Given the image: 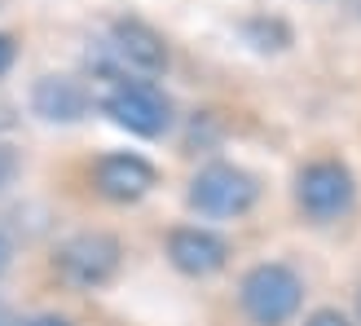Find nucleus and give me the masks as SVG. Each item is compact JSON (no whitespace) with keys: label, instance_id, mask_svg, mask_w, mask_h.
Here are the masks:
<instances>
[{"label":"nucleus","instance_id":"10","mask_svg":"<svg viewBox=\"0 0 361 326\" xmlns=\"http://www.w3.org/2000/svg\"><path fill=\"white\" fill-rule=\"evenodd\" d=\"M18 168H23V163H18V150L9 146V141H0V194L18 181Z\"/></svg>","mask_w":361,"mask_h":326},{"label":"nucleus","instance_id":"4","mask_svg":"<svg viewBox=\"0 0 361 326\" xmlns=\"http://www.w3.org/2000/svg\"><path fill=\"white\" fill-rule=\"evenodd\" d=\"M295 203L309 221L331 225V221L353 212L357 181L339 159H313V163H304L300 176H295Z\"/></svg>","mask_w":361,"mask_h":326},{"label":"nucleus","instance_id":"16","mask_svg":"<svg viewBox=\"0 0 361 326\" xmlns=\"http://www.w3.org/2000/svg\"><path fill=\"white\" fill-rule=\"evenodd\" d=\"M357 326H361V291H357Z\"/></svg>","mask_w":361,"mask_h":326},{"label":"nucleus","instance_id":"5","mask_svg":"<svg viewBox=\"0 0 361 326\" xmlns=\"http://www.w3.org/2000/svg\"><path fill=\"white\" fill-rule=\"evenodd\" d=\"M102 111L137 137H164L172 128V102L150 80H115L102 97Z\"/></svg>","mask_w":361,"mask_h":326},{"label":"nucleus","instance_id":"6","mask_svg":"<svg viewBox=\"0 0 361 326\" xmlns=\"http://www.w3.org/2000/svg\"><path fill=\"white\" fill-rule=\"evenodd\" d=\"M190 207L203 216H243L256 207L260 198V181L233 168V163H207L203 172L190 181Z\"/></svg>","mask_w":361,"mask_h":326},{"label":"nucleus","instance_id":"7","mask_svg":"<svg viewBox=\"0 0 361 326\" xmlns=\"http://www.w3.org/2000/svg\"><path fill=\"white\" fill-rule=\"evenodd\" d=\"M93 186L102 198H111V203H137V198H146L154 186H159V172L150 159L141 155H102L97 168H93Z\"/></svg>","mask_w":361,"mask_h":326},{"label":"nucleus","instance_id":"12","mask_svg":"<svg viewBox=\"0 0 361 326\" xmlns=\"http://www.w3.org/2000/svg\"><path fill=\"white\" fill-rule=\"evenodd\" d=\"M13 58H18V44H13V35H5L0 31V76L13 66Z\"/></svg>","mask_w":361,"mask_h":326},{"label":"nucleus","instance_id":"11","mask_svg":"<svg viewBox=\"0 0 361 326\" xmlns=\"http://www.w3.org/2000/svg\"><path fill=\"white\" fill-rule=\"evenodd\" d=\"M304 326H348V318L344 313H339V309H317L309 322H304Z\"/></svg>","mask_w":361,"mask_h":326},{"label":"nucleus","instance_id":"9","mask_svg":"<svg viewBox=\"0 0 361 326\" xmlns=\"http://www.w3.org/2000/svg\"><path fill=\"white\" fill-rule=\"evenodd\" d=\"M88 106H93L88 88L71 76H44L31 88V111L49 123H75V119L88 115Z\"/></svg>","mask_w":361,"mask_h":326},{"label":"nucleus","instance_id":"2","mask_svg":"<svg viewBox=\"0 0 361 326\" xmlns=\"http://www.w3.org/2000/svg\"><path fill=\"white\" fill-rule=\"evenodd\" d=\"M238 304L256 326H286L304 304V278L282 260L251 265L238 282Z\"/></svg>","mask_w":361,"mask_h":326},{"label":"nucleus","instance_id":"13","mask_svg":"<svg viewBox=\"0 0 361 326\" xmlns=\"http://www.w3.org/2000/svg\"><path fill=\"white\" fill-rule=\"evenodd\" d=\"M18 326H71V322L58 318V313H40V318H27V322H18Z\"/></svg>","mask_w":361,"mask_h":326},{"label":"nucleus","instance_id":"15","mask_svg":"<svg viewBox=\"0 0 361 326\" xmlns=\"http://www.w3.org/2000/svg\"><path fill=\"white\" fill-rule=\"evenodd\" d=\"M0 326H13V322H9V309H5V304H0Z\"/></svg>","mask_w":361,"mask_h":326},{"label":"nucleus","instance_id":"3","mask_svg":"<svg viewBox=\"0 0 361 326\" xmlns=\"http://www.w3.org/2000/svg\"><path fill=\"white\" fill-rule=\"evenodd\" d=\"M119 265H123V247L115 234H102V229L71 234L53 251V274L66 286H75V291H97V286L115 282Z\"/></svg>","mask_w":361,"mask_h":326},{"label":"nucleus","instance_id":"8","mask_svg":"<svg viewBox=\"0 0 361 326\" xmlns=\"http://www.w3.org/2000/svg\"><path fill=\"white\" fill-rule=\"evenodd\" d=\"M168 260L176 274L185 278H212L221 274L225 260H229V243L212 229H198V225H176L168 234Z\"/></svg>","mask_w":361,"mask_h":326},{"label":"nucleus","instance_id":"1","mask_svg":"<svg viewBox=\"0 0 361 326\" xmlns=\"http://www.w3.org/2000/svg\"><path fill=\"white\" fill-rule=\"evenodd\" d=\"M168 66V44L150 23L141 18H115L97 44V71L106 80H128L133 76H159Z\"/></svg>","mask_w":361,"mask_h":326},{"label":"nucleus","instance_id":"14","mask_svg":"<svg viewBox=\"0 0 361 326\" xmlns=\"http://www.w3.org/2000/svg\"><path fill=\"white\" fill-rule=\"evenodd\" d=\"M9 260H13V239H9L5 229H0V274L9 269Z\"/></svg>","mask_w":361,"mask_h":326}]
</instances>
